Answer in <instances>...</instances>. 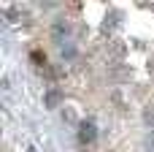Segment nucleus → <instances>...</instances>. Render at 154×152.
Masks as SVG:
<instances>
[{
    "instance_id": "1",
    "label": "nucleus",
    "mask_w": 154,
    "mask_h": 152,
    "mask_svg": "<svg viewBox=\"0 0 154 152\" xmlns=\"http://www.w3.org/2000/svg\"><path fill=\"white\" fill-rule=\"evenodd\" d=\"M95 136H97L95 125H92V122H84V125H81V139H84V141H95Z\"/></svg>"
},
{
    "instance_id": "2",
    "label": "nucleus",
    "mask_w": 154,
    "mask_h": 152,
    "mask_svg": "<svg viewBox=\"0 0 154 152\" xmlns=\"http://www.w3.org/2000/svg\"><path fill=\"white\" fill-rule=\"evenodd\" d=\"M32 60H35V63H46V54H43V52H38V49H35V52H32Z\"/></svg>"
}]
</instances>
